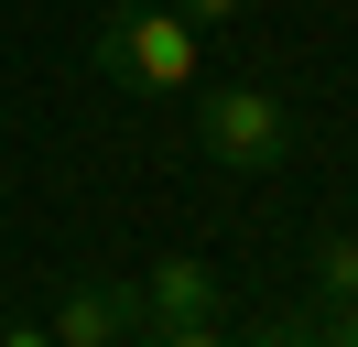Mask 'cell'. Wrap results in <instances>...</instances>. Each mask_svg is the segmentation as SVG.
Segmentation results:
<instances>
[{"instance_id": "1", "label": "cell", "mask_w": 358, "mask_h": 347, "mask_svg": "<svg viewBox=\"0 0 358 347\" xmlns=\"http://www.w3.org/2000/svg\"><path fill=\"white\" fill-rule=\"evenodd\" d=\"M98 76L131 87V98H185L206 76V43H196V22L174 0H131V11L98 22Z\"/></svg>"}, {"instance_id": "2", "label": "cell", "mask_w": 358, "mask_h": 347, "mask_svg": "<svg viewBox=\"0 0 358 347\" xmlns=\"http://www.w3.org/2000/svg\"><path fill=\"white\" fill-rule=\"evenodd\" d=\"M196 141H206V163H228V174H282L293 163V108L271 98V87H206L196 98Z\"/></svg>"}, {"instance_id": "3", "label": "cell", "mask_w": 358, "mask_h": 347, "mask_svg": "<svg viewBox=\"0 0 358 347\" xmlns=\"http://www.w3.org/2000/svg\"><path fill=\"white\" fill-rule=\"evenodd\" d=\"M217 304H228V293H217V271H206L196 250L152 260V271L131 282V315H141V325H217Z\"/></svg>"}, {"instance_id": "4", "label": "cell", "mask_w": 358, "mask_h": 347, "mask_svg": "<svg viewBox=\"0 0 358 347\" xmlns=\"http://www.w3.org/2000/svg\"><path fill=\"white\" fill-rule=\"evenodd\" d=\"M131 282H76V293L66 304H55V315H44V337L55 347H131Z\"/></svg>"}, {"instance_id": "5", "label": "cell", "mask_w": 358, "mask_h": 347, "mask_svg": "<svg viewBox=\"0 0 358 347\" xmlns=\"http://www.w3.org/2000/svg\"><path fill=\"white\" fill-rule=\"evenodd\" d=\"M315 304H358V228H315Z\"/></svg>"}, {"instance_id": "6", "label": "cell", "mask_w": 358, "mask_h": 347, "mask_svg": "<svg viewBox=\"0 0 358 347\" xmlns=\"http://www.w3.org/2000/svg\"><path fill=\"white\" fill-rule=\"evenodd\" d=\"M131 347H239L228 325H131Z\"/></svg>"}, {"instance_id": "7", "label": "cell", "mask_w": 358, "mask_h": 347, "mask_svg": "<svg viewBox=\"0 0 358 347\" xmlns=\"http://www.w3.org/2000/svg\"><path fill=\"white\" fill-rule=\"evenodd\" d=\"M304 337H315V347H358V304H326V315H315Z\"/></svg>"}, {"instance_id": "8", "label": "cell", "mask_w": 358, "mask_h": 347, "mask_svg": "<svg viewBox=\"0 0 358 347\" xmlns=\"http://www.w3.org/2000/svg\"><path fill=\"white\" fill-rule=\"evenodd\" d=\"M174 11H185V22H196V33H206V22H239V11H250V0H174Z\"/></svg>"}, {"instance_id": "9", "label": "cell", "mask_w": 358, "mask_h": 347, "mask_svg": "<svg viewBox=\"0 0 358 347\" xmlns=\"http://www.w3.org/2000/svg\"><path fill=\"white\" fill-rule=\"evenodd\" d=\"M0 347H55V337H44V315H22V325H0Z\"/></svg>"}, {"instance_id": "10", "label": "cell", "mask_w": 358, "mask_h": 347, "mask_svg": "<svg viewBox=\"0 0 358 347\" xmlns=\"http://www.w3.org/2000/svg\"><path fill=\"white\" fill-rule=\"evenodd\" d=\"M250 347H315V337H304V325H261Z\"/></svg>"}]
</instances>
